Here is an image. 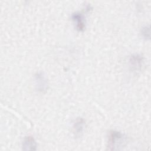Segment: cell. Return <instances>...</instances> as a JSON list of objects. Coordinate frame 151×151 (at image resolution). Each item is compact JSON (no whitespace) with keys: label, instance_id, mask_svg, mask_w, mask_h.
<instances>
[{"label":"cell","instance_id":"52a82bcc","mask_svg":"<svg viewBox=\"0 0 151 151\" xmlns=\"http://www.w3.org/2000/svg\"><path fill=\"white\" fill-rule=\"evenodd\" d=\"M142 34L145 38H149V27H144L142 30Z\"/></svg>","mask_w":151,"mask_h":151},{"label":"cell","instance_id":"5b68a950","mask_svg":"<svg viewBox=\"0 0 151 151\" xmlns=\"http://www.w3.org/2000/svg\"><path fill=\"white\" fill-rule=\"evenodd\" d=\"M129 61L131 66L136 70L140 69L143 64V58L139 54L132 55Z\"/></svg>","mask_w":151,"mask_h":151},{"label":"cell","instance_id":"6da1fadb","mask_svg":"<svg viewBox=\"0 0 151 151\" xmlns=\"http://www.w3.org/2000/svg\"><path fill=\"white\" fill-rule=\"evenodd\" d=\"M124 141L123 134L118 131L111 130L108 137V147L110 150H116L120 146Z\"/></svg>","mask_w":151,"mask_h":151},{"label":"cell","instance_id":"277c9868","mask_svg":"<svg viewBox=\"0 0 151 151\" xmlns=\"http://www.w3.org/2000/svg\"><path fill=\"white\" fill-rule=\"evenodd\" d=\"M36 147L37 143L33 137L29 136L25 137L22 144L23 150H36Z\"/></svg>","mask_w":151,"mask_h":151},{"label":"cell","instance_id":"3957f363","mask_svg":"<svg viewBox=\"0 0 151 151\" xmlns=\"http://www.w3.org/2000/svg\"><path fill=\"white\" fill-rule=\"evenodd\" d=\"M36 86L37 89L40 91H43L46 90L47 88V81L42 73H38L35 76Z\"/></svg>","mask_w":151,"mask_h":151},{"label":"cell","instance_id":"7a4b0ae2","mask_svg":"<svg viewBox=\"0 0 151 151\" xmlns=\"http://www.w3.org/2000/svg\"><path fill=\"white\" fill-rule=\"evenodd\" d=\"M72 19L76 24V29L78 31H83L86 27L83 15L80 12H75L72 15Z\"/></svg>","mask_w":151,"mask_h":151},{"label":"cell","instance_id":"8992f818","mask_svg":"<svg viewBox=\"0 0 151 151\" xmlns=\"http://www.w3.org/2000/svg\"><path fill=\"white\" fill-rule=\"evenodd\" d=\"M84 121L82 118H78L77 119L73 125L74 133H75L76 136H81V133L84 130Z\"/></svg>","mask_w":151,"mask_h":151}]
</instances>
